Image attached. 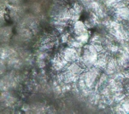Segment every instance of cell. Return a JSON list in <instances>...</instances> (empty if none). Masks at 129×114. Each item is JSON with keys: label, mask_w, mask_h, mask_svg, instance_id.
Segmentation results:
<instances>
[{"label": "cell", "mask_w": 129, "mask_h": 114, "mask_svg": "<svg viewBox=\"0 0 129 114\" xmlns=\"http://www.w3.org/2000/svg\"><path fill=\"white\" fill-rule=\"evenodd\" d=\"M21 78L16 71L12 70L10 72L4 74L0 78V90L10 91L18 86Z\"/></svg>", "instance_id": "6da1fadb"}, {"label": "cell", "mask_w": 129, "mask_h": 114, "mask_svg": "<svg viewBox=\"0 0 129 114\" xmlns=\"http://www.w3.org/2000/svg\"><path fill=\"white\" fill-rule=\"evenodd\" d=\"M60 54L68 63L75 62L80 59V54H81V49H76V48L69 46L63 49Z\"/></svg>", "instance_id": "7a4b0ae2"}, {"label": "cell", "mask_w": 129, "mask_h": 114, "mask_svg": "<svg viewBox=\"0 0 129 114\" xmlns=\"http://www.w3.org/2000/svg\"><path fill=\"white\" fill-rule=\"evenodd\" d=\"M16 56H18V51L14 47L6 43H2L0 45V58L2 60L8 61Z\"/></svg>", "instance_id": "3957f363"}, {"label": "cell", "mask_w": 129, "mask_h": 114, "mask_svg": "<svg viewBox=\"0 0 129 114\" xmlns=\"http://www.w3.org/2000/svg\"><path fill=\"white\" fill-rule=\"evenodd\" d=\"M16 100V97L10 91H2V93H0V103L5 107L14 106Z\"/></svg>", "instance_id": "277c9868"}, {"label": "cell", "mask_w": 129, "mask_h": 114, "mask_svg": "<svg viewBox=\"0 0 129 114\" xmlns=\"http://www.w3.org/2000/svg\"><path fill=\"white\" fill-rule=\"evenodd\" d=\"M12 28L10 27H0V43H7L11 38Z\"/></svg>", "instance_id": "5b68a950"}, {"label": "cell", "mask_w": 129, "mask_h": 114, "mask_svg": "<svg viewBox=\"0 0 129 114\" xmlns=\"http://www.w3.org/2000/svg\"><path fill=\"white\" fill-rule=\"evenodd\" d=\"M7 69H8V67H7V64H6V61L2 60V59L0 58V77L6 73Z\"/></svg>", "instance_id": "8992f818"}, {"label": "cell", "mask_w": 129, "mask_h": 114, "mask_svg": "<svg viewBox=\"0 0 129 114\" xmlns=\"http://www.w3.org/2000/svg\"><path fill=\"white\" fill-rule=\"evenodd\" d=\"M8 5L7 0H0V16L3 17V14L6 10V6Z\"/></svg>", "instance_id": "52a82bcc"}, {"label": "cell", "mask_w": 129, "mask_h": 114, "mask_svg": "<svg viewBox=\"0 0 129 114\" xmlns=\"http://www.w3.org/2000/svg\"><path fill=\"white\" fill-rule=\"evenodd\" d=\"M8 4H10L11 5H19L22 2V0H7Z\"/></svg>", "instance_id": "ba28073f"}]
</instances>
